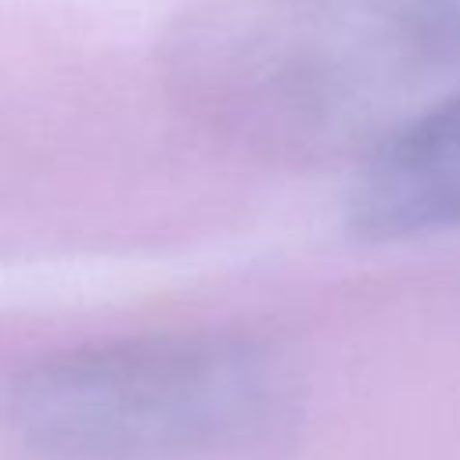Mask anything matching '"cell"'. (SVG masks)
<instances>
[{
  "instance_id": "cell-1",
  "label": "cell",
  "mask_w": 460,
  "mask_h": 460,
  "mask_svg": "<svg viewBox=\"0 0 460 460\" xmlns=\"http://www.w3.org/2000/svg\"><path fill=\"white\" fill-rule=\"evenodd\" d=\"M435 65L395 0H194L162 86L212 140L270 165H363L428 97Z\"/></svg>"
},
{
  "instance_id": "cell-2",
  "label": "cell",
  "mask_w": 460,
  "mask_h": 460,
  "mask_svg": "<svg viewBox=\"0 0 460 460\" xmlns=\"http://www.w3.org/2000/svg\"><path fill=\"white\" fill-rule=\"evenodd\" d=\"M291 363L237 331H147L68 345L7 388L11 435L50 460H208L280 435Z\"/></svg>"
},
{
  "instance_id": "cell-3",
  "label": "cell",
  "mask_w": 460,
  "mask_h": 460,
  "mask_svg": "<svg viewBox=\"0 0 460 460\" xmlns=\"http://www.w3.org/2000/svg\"><path fill=\"white\" fill-rule=\"evenodd\" d=\"M345 219L370 244L460 230V90L431 97L359 165Z\"/></svg>"
},
{
  "instance_id": "cell-4",
  "label": "cell",
  "mask_w": 460,
  "mask_h": 460,
  "mask_svg": "<svg viewBox=\"0 0 460 460\" xmlns=\"http://www.w3.org/2000/svg\"><path fill=\"white\" fill-rule=\"evenodd\" d=\"M438 61H460V0H395Z\"/></svg>"
}]
</instances>
